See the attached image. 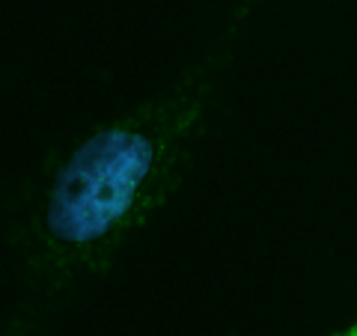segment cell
Segmentation results:
<instances>
[{"instance_id":"obj_1","label":"cell","mask_w":357,"mask_h":336,"mask_svg":"<svg viewBox=\"0 0 357 336\" xmlns=\"http://www.w3.org/2000/svg\"><path fill=\"white\" fill-rule=\"evenodd\" d=\"M211 96V75L188 72L170 93L77 143L51 170L27 223L33 274L60 289L105 271L182 182L206 134Z\"/></svg>"},{"instance_id":"obj_2","label":"cell","mask_w":357,"mask_h":336,"mask_svg":"<svg viewBox=\"0 0 357 336\" xmlns=\"http://www.w3.org/2000/svg\"><path fill=\"white\" fill-rule=\"evenodd\" d=\"M333 336H357V321L351 324V328H345V330H340V333H333Z\"/></svg>"}]
</instances>
